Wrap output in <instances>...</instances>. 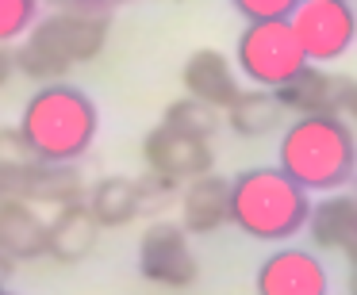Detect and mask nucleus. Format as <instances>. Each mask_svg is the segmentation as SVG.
Returning <instances> with one entry per match:
<instances>
[{"instance_id": "nucleus-1", "label": "nucleus", "mask_w": 357, "mask_h": 295, "mask_svg": "<svg viewBox=\"0 0 357 295\" xmlns=\"http://www.w3.org/2000/svg\"><path fill=\"white\" fill-rule=\"evenodd\" d=\"M112 16L108 12H73L54 8L50 16L35 19L27 27L24 42L16 47V70L24 77L39 81H62L73 65L93 62L108 42Z\"/></svg>"}, {"instance_id": "nucleus-2", "label": "nucleus", "mask_w": 357, "mask_h": 295, "mask_svg": "<svg viewBox=\"0 0 357 295\" xmlns=\"http://www.w3.org/2000/svg\"><path fill=\"white\" fill-rule=\"evenodd\" d=\"M96 104L85 88H73L66 81H47L20 115V134L43 161H81L96 142Z\"/></svg>"}, {"instance_id": "nucleus-3", "label": "nucleus", "mask_w": 357, "mask_h": 295, "mask_svg": "<svg viewBox=\"0 0 357 295\" xmlns=\"http://www.w3.org/2000/svg\"><path fill=\"white\" fill-rule=\"evenodd\" d=\"M280 169L303 192H334L357 177V138L342 115H300L280 138Z\"/></svg>"}, {"instance_id": "nucleus-4", "label": "nucleus", "mask_w": 357, "mask_h": 295, "mask_svg": "<svg viewBox=\"0 0 357 295\" xmlns=\"http://www.w3.org/2000/svg\"><path fill=\"white\" fill-rule=\"evenodd\" d=\"M311 200L280 165H257L231 180V223L257 241H288L303 230Z\"/></svg>"}, {"instance_id": "nucleus-5", "label": "nucleus", "mask_w": 357, "mask_h": 295, "mask_svg": "<svg viewBox=\"0 0 357 295\" xmlns=\"http://www.w3.org/2000/svg\"><path fill=\"white\" fill-rule=\"evenodd\" d=\"M303 65H307V54H303L300 39L292 35L288 19H257V24H246V31L238 35L234 70L246 73L250 85L280 88Z\"/></svg>"}, {"instance_id": "nucleus-6", "label": "nucleus", "mask_w": 357, "mask_h": 295, "mask_svg": "<svg viewBox=\"0 0 357 295\" xmlns=\"http://www.w3.org/2000/svg\"><path fill=\"white\" fill-rule=\"evenodd\" d=\"M288 24L315 65L338 62L357 39V12L349 8V0H300Z\"/></svg>"}, {"instance_id": "nucleus-7", "label": "nucleus", "mask_w": 357, "mask_h": 295, "mask_svg": "<svg viewBox=\"0 0 357 295\" xmlns=\"http://www.w3.org/2000/svg\"><path fill=\"white\" fill-rule=\"evenodd\" d=\"M192 234L181 223H150L139 241V272L150 284L162 287H188L200 276V264L188 246Z\"/></svg>"}, {"instance_id": "nucleus-8", "label": "nucleus", "mask_w": 357, "mask_h": 295, "mask_svg": "<svg viewBox=\"0 0 357 295\" xmlns=\"http://www.w3.org/2000/svg\"><path fill=\"white\" fill-rule=\"evenodd\" d=\"M142 157H146L150 173H162V177L177 180V184H188V180L211 173L215 165V154H211V142L196 138V134H185L169 123H158L154 131H146L142 138Z\"/></svg>"}, {"instance_id": "nucleus-9", "label": "nucleus", "mask_w": 357, "mask_h": 295, "mask_svg": "<svg viewBox=\"0 0 357 295\" xmlns=\"http://www.w3.org/2000/svg\"><path fill=\"white\" fill-rule=\"evenodd\" d=\"M257 295H326L331 280L319 264L315 253L307 249H277L257 264L254 276Z\"/></svg>"}, {"instance_id": "nucleus-10", "label": "nucleus", "mask_w": 357, "mask_h": 295, "mask_svg": "<svg viewBox=\"0 0 357 295\" xmlns=\"http://www.w3.org/2000/svg\"><path fill=\"white\" fill-rule=\"evenodd\" d=\"M284 111L296 115H338L346 108V93H349V77L342 73H326L315 62H307L292 81H284L280 88H273Z\"/></svg>"}, {"instance_id": "nucleus-11", "label": "nucleus", "mask_w": 357, "mask_h": 295, "mask_svg": "<svg viewBox=\"0 0 357 295\" xmlns=\"http://www.w3.org/2000/svg\"><path fill=\"white\" fill-rule=\"evenodd\" d=\"M181 85H185V96H196V100L211 104L219 111L231 108V100L242 88L234 62H227V54H219L211 47H204V50L185 58V65H181Z\"/></svg>"}, {"instance_id": "nucleus-12", "label": "nucleus", "mask_w": 357, "mask_h": 295, "mask_svg": "<svg viewBox=\"0 0 357 295\" xmlns=\"http://www.w3.org/2000/svg\"><path fill=\"white\" fill-rule=\"evenodd\" d=\"M181 226L188 234H215L231 223V180L204 173L181 188Z\"/></svg>"}, {"instance_id": "nucleus-13", "label": "nucleus", "mask_w": 357, "mask_h": 295, "mask_svg": "<svg viewBox=\"0 0 357 295\" xmlns=\"http://www.w3.org/2000/svg\"><path fill=\"white\" fill-rule=\"evenodd\" d=\"M96 234L100 223L85 207V200L54 207V218L47 223V257H54L58 264H81L96 249Z\"/></svg>"}, {"instance_id": "nucleus-14", "label": "nucleus", "mask_w": 357, "mask_h": 295, "mask_svg": "<svg viewBox=\"0 0 357 295\" xmlns=\"http://www.w3.org/2000/svg\"><path fill=\"white\" fill-rule=\"evenodd\" d=\"M0 253H8L16 264L47 257V223L31 203L0 200Z\"/></svg>"}, {"instance_id": "nucleus-15", "label": "nucleus", "mask_w": 357, "mask_h": 295, "mask_svg": "<svg viewBox=\"0 0 357 295\" xmlns=\"http://www.w3.org/2000/svg\"><path fill=\"white\" fill-rule=\"evenodd\" d=\"M303 230L323 249H338V253H354L357 249V200L354 196H326L307 211Z\"/></svg>"}, {"instance_id": "nucleus-16", "label": "nucleus", "mask_w": 357, "mask_h": 295, "mask_svg": "<svg viewBox=\"0 0 357 295\" xmlns=\"http://www.w3.org/2000/svg\"><path fill=\"white\" fill-rule=\"evenodd\" d=\"M227 123H231V131L242 134V138H265V134H273L284 123V108H280L273 88L250 85V88H238V96L231 100Z\"/></svg>"}, {"instance_id": "nucleus-17", "label": "nucleus", "mask_w": 357, "mask_h": 295, "mask_svg": "<svg viewBox=\"0 0 357 295\" xmlns=\"http://www.w3.org/2000/svg\"><path fill=\"white\" fill-rule=\"evenodd\" d=\"M85 200V177L77 161H35L31 173V207H66V203Z\"/></svg>"}, {"instance_id": "nucleus-18", "label": "nucleus", "mask_w": 357, "mask_h": 295, "mask_svg": "<svg viewBox=\"0 0 357 295\" xmlns=\"http://www.w3.org/2000/svg\"><path fill=\"white\" fill-rule=\"evenodd\" d=\"M85 207L100 226H127L139 207H135V180L131 177H100L93 188H85Z\"/></svg>"}, {"instance_id": "nucleus-19", "label": "nucleus", "mask_w": 357, "mask_h": 295, "mask_svg": "<svg viewBox=\"0 0 357 295\" xmlns=\"http://www.w3.org/2000/svg\"><path fill=\"white\" fill-rule=\"evenodd\" d=\"M162 123L177 127V131L185 134H196V138L211 142L219 134V127H223V111L211 108V104L196 100V96H185V100H173L169 108H165V119Z\"/></svg>"}, {"instance_id": "nucleus-20", "label": "nucleus", "mask_w": 357, "mask_h": 295, "mask_svg": "<svg viewBox=\"0 0 357 295\" xmlns=\"http://www.w3.org/2000/svg\"><path fill=\"white\" fill-rule=\"evenodd\" d=\"M177 200H181V184L162 177V173L146 169L135 180V207H139V215L162 218V215H169V207H177Z\"/></svg>"}, {"instance_id": "nucleus-21", "label": "nucleus", "mask_w": 357, "mask_h": 295, "mask_svg": "<svg viewBox=\"0 0 357 295\" xmlns=\"http://www.w3.org/2000/svg\"><path fill=\"white\" fill-rule=\"evenodd\" d=\"M39 19V0H0V42H16Z\"/></svg>"}, {"instance_id": "nucleus-22", "label": "nucleus", "mask_w": 357, "mask_h": 295, "mask_svg": "<svg viewBox=\"0 0 357 295\" xmlns=\"http://www.w3.org/2000/svg\"><path fill=\"white\" fill-rule=\"evenodd\" d=\"M296 4L300 0H231V8L246 24H257V19H288Z\"/></svg>"}, {"instance_id": "nucleus-23", "label": "nucleus", "mask_w": 357, "mask_h": 295, "mask_svg": "<svg viewBox=\"0 0 357 295\" xmlns=\"http://www.w3.org/2000/svg\"><path fill=\"white\" fill-rule=\"evenodd\" d=\"M39 161V157H35ZM35 161H24V165H0V200H24L31 196V173H35Z\"/></svg>"}, {"instance_id": "nucleus-24", "label": "nucleus", "mask_w": 357, "mask_h": 295, "mask_svg": "<svg viewBox=\"0 0 357 295\" xmlns=\"http://www.w3.org/2000/svg\"><path fill=\"white\" fill-rule=\"evenodd\" d=\"M35 161V150L20 134V127H0V165H24Z\"/></svg>"}, {"instance_id": "nucleus-25", "label": "nucleus", "mask_w": 357, "mask_h": 295, "mask_svg": "<svg viewBox=\"0 0 357 295\" xmlns=\"http://www.w3.org/2000/svg\"><path fill=\"white\" fill-rule=\"evenodd\" d=\"M43 4H50V8H73V12H108L119 8L123 0H43Z\"/></svg>"}, {"instance_id": "nucleus-26", "label": "nucleus", "mask_w": 357, "mask_h": 295, "mask_svg": "<svg viewBox=\"0 0 357 295\" xmlns=\"http://www.w3.org/2000/svg\"><path fill=\"white\" fill-rule=\"evenodd\" d=\"M12 73H16V47L12 42H0V88L12 81Z\"/></svg>"}, {"instance_id": "nucleus-27", "label": "nucleus", "mask_w": 357, "mask_h": 295, "mask_svg": "<svg viewBox=\"0 0 357 295\" xmlns=\"http://www.w3.org/2000/svg\"><path fill=\"white\" fill-rule=\"evenodd\" d=\"M12 276H16V261H12L8 253H0V287L8 284Z\"/></svg>"}, {"instance_id": "nucleus-28", "label": "nucleus", "mask_w": 357, "mask_h": 295, "mask_svg": "<svg viewBox=\"0 0 357 295\" xmlns=\"http://www.w3.org/2000/svg\"><path fill=\"white\" fill-rule=\"evenodd\" d=\"M342 111H349V119L357 123V81H349V93H346V108Z\"/></svg>"}, {"instance_id": "nucleus-29", "label": "nucleus", "mask_w": 357, "mask_h": 295, "mask_svg": "<svg viewBox=\"0 0 357 295\" xmlns=\"http://www.w3.org/2000/svg\"><path fill=\"white\" fill-rule=\"evenodd\" d=\"M349 295H357V269H354V280H349Z\"/></svg>"}, {"instance_id": "nucleus-30", "label": "nucleus", "mask_w": 357, "mask_h": 295, "mask_svg": "<svg viewBox=\"0 0 357 295\" xmlns=\"http://www.w3.org/2000/svg\"><path fill=\"white\" fill-rule=\"evenodd\" d=\"M0 295H16V292H8V287H0Z\"/></svg>"}, {"instance_id": "nucleus-31", "label": "nucleus", "mask_w": 357, "mask_h": 295, "mask_svg": "<svg viewBox=\"0 0 357 295\" xmlns=\"http://www.w3.org/2000/svg\"><path fill=\"white\" fill-rule=\"evenodd\" d=\"M354 180H357V177H354ZM354 200H357V184H354Z\"/></svg>"}]
</instances>
